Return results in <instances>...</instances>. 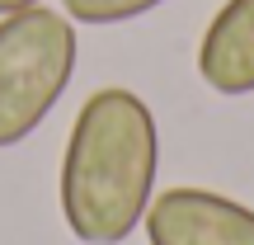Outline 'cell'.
I'll return each mask as SVG.
<instances>
[{
    "instance_id": "6da1fadb",
    "label": "cell",
    "mask_w": 254,
    "mask_h": 245,
    "mask_svg": "<svg viewBox=\"0 0 254 245\" xmlns=\"http://www.w3.org/2000/svg\"><path fill=\"white\" fill-rule=\"evenodd\" d=\"M160 174V127L141 94L104 85L80 104L62 156V217L75 241L118 245L141 227Z\"/></svg>"
},
{
    "instance_id": "3957f363",
    "label": "cell",
    "mask_w": 254,
    "mask_h": 245,
    "mask_svg": "<svg viewBox=\"0 0 254 245\" xmlns=\"http://www.w3.org/2000/svg\"><path fill=\"white\" fill-rule=\"evenodd\" d=\"M151 245H254V208L212 189H165L146 208Z\"/></svg>"
},
{
    "instance_id": "5b68a950",
    "label": "cell",
    "mask_w": 254,
    "mask_h": 245,
    "mask_svg": "<svg viewBox=\"0 0 254 245\" xmlns=\"http://www.w3.org/2000/svg\"><path fill=\"white\" fill-rule=\"evenodd\" d=\"M165 0H62L71 24H127V19L151 14Z\"/></svg>"
},
{
    "instance_id": "8992f818",
    "label": "cell",
    "mask_w": 254,
    "mask_h": 245,
    "mask_svg": "<svg viewBox=\"0 0 254 245\" xmlns=\"http://www.w3.org/2000/svg\"><path fill=\"white\" fill-rule=\"evenodd\" d=\"M28 5H43V0H0V14H19V9Z\"/></svg>"
},
{
    "instance_id": "7a4b0ae2",
    "label": "cell",
    "mask_w": 254,
    "mask_h": 245,
    "mask_svg": "<svg viewBox=\"0 0 254 245\" xmlns=\"http://www.w3.org/2000/svg\"><path fill=\"white\" fill-rule=\"evenodd\" d=\"M75 24L47 5L0 19V151L47 123L75 76Z\"/></svg>"
},
{
    "instance_id": "277c9868",
    "label": "cell",
    "mask_w": 254,
    "mask_h": 245,
    "mask_svg": "<svg viewBox=\"0 0 254 245\" xmlns=\"http://www.w3.org/2000/svg\"><path fill=\"white\" fill-rule=\"evenodd\" d=\"M198 76L217 94H254V0H226L202 28Z\"/></svg>"
}]
</instances>
